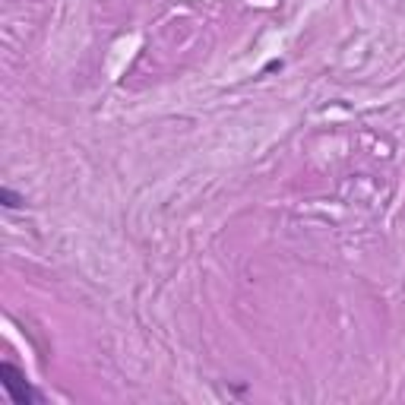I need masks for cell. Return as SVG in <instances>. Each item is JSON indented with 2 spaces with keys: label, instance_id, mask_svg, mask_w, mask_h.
<instances>
[{
  "label": "cell",
  "instance_id": "6da1fadb",
  "mask_svg": "<svg viewBox=\"0 0 405 405\" xmlns=\"http://www.w3.org/2000/svg\"><path fill=\"white\" fill-rule=\"evenodd\" d=\"M0 386L7 390V396L13 399L16 405H32V402H42V392L35 390L32 383L26 380V374L20 367H13L10 361L0 364Z\"/></svg>",
  "mask_w": 405,
  "mask_h": 405
},
{
  "label": "cell",
  "instance_id": "7a4b0ae2",
  "mask_svg": "<svg viewBox=\"0 0 405 405\" xmlns=\"http://www.w3.org/2000/svg\"><path fill=\"white\" fill-rule=\"evenodd\" d=\"M0 203H3L7 209H20L22 206V197H20V193H13L10 187H3V190H0Z\"/></svg>",
  "mask_w": 405,
  "mask_h": 405
}]
</instances>
